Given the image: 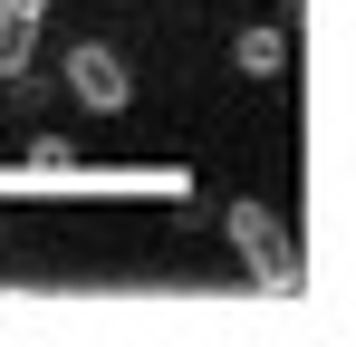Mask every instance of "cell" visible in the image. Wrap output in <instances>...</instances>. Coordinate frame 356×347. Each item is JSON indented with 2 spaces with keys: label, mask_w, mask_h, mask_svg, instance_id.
Here are the masks:
<instances>
[{
  "label": "cell",
  "mask_w": 356,
  "mask_h": 347,
  "mask_svg": "<svg viewBox=\"0 0 356 347\" xmlns=\"http://www.w3.org/2000/svg\"><path fill=\"white\" fill-rule=\"evenodd\" d=\"M232 241H241V261H250L270 289H298V251H289V231H280V213H260V203H232Z\"/></svg>",
  "instance_id": "obj_1"
},
{
  "label": "cell",
  "mask_w": 356,
  "mask_h": 347,
  "mask_svg": "<svg viewBox=\"0 0 356 347\" xmlns=\"http://www.w3.org/2000/svg\"><path fill=\"white\" fill-rule=\"evenodd\" d=\"M67 97H77V107H97V116H116L125 97H135V77H125V58H116V49L77 39V49H67Z\"/></svg>",
  "instance_id": "obj_2"
},
{
  "label": "cell",
  "mask_w": 356,
  "mask_h": 347,
  "mask_svg": "<svg viewBox=\"0 0 356 347\" xmlns=\"http://www.w3.org/2000/svg\"><path fill=\"white\" fill-rule=\"evenodd\" d=\"M241 68H250V77H280V68H289V29H280V20H260V29H241Z\"/></svg>",
  "instance_id": "obj_3"
},
{
  "label": "cell",
  "mask_w": 356,
  "mask_h": 347,
  "mask_svg": "<svg viewBox=\"0 0 356 347\" xmlns=\"http://www.w3.org/2000/svg\"><path fill=\"white\" fill-rule=\"evenodd\" d=\"M29 49H39V20H29V10H0V77H19Z\"/></svg>",
  "instance_id": "obj_4"
},
{
  "label": "cell",
  "mask_w": 356,
  "mask_h": 347,
  "mask_svg": "<svg viewBox=\"0 0 356 347\" xmlns=\"http://www.w3.org/2000/svg\"><path fill=\"white\" fill-rule=\"evenodd\" d=\"M0 10H29V20H39V10H49V0H0Z\"/></svg>",
  "instance_id": "obj_5"
}]
</instances>
